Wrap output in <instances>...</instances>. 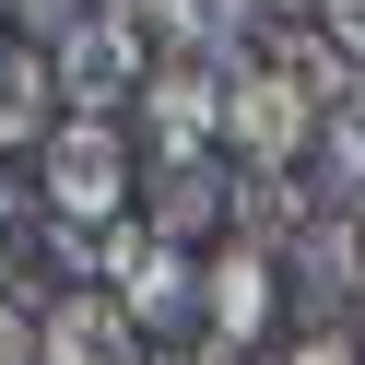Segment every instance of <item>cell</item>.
<instances>
[{
    "label": "cell",
    "mask_w": 365,
    "mask_h": 365,
    "mask_svg": "<svg viewBox=\"0 0 365 365\" xmlns=\"http://www.w3.org/2000/svg\"><path fill=\"white\" fill-rule=\"evenodd\" d=\"M307 12H318V36H330V48L365 59V0H307Z\"/></svg>",
    "instance_id": "cell-9"
},
{
    "label": "cell",
    "mask_w": 365,
    "mask_h": 365,
    "mask_svg": "<svg viewBox=\"0 0 365 365\" xmlns=\"http://www.w3.org/2000/svg\"><path fill=\"white\" fill-rule=\"evenodd\" d=\"M59 118H71V106H59L48 48H0V153H36Z\"/></svg>",
    "instance_id": "cell-6"
},
{
    "label": "cell",
    "mask_w": 365,
    "mask_h": 365,
    "mask_svg": "<svg viewBox=\"0 0 365 365\" xmlns=\"http://www.w3.org/2000/svg\"><path fill=\"white\" fill-rule=\"evenodd\" d=\"M354 330H365V294H354Z\"/></svg>",
    "instance_id": "cell-15"
},
{
    "label": "cell",
    "mask_w": 365,
    "mask_h": 365,
    "mask_svg": "<svg viewBox=\"0 0 365 365\" xmlns=\"http://www.w3.org/2000/svg\"><path fill=\"white\" fill-rule=\"evenodd\" d=\"M271 365H365V330H294Z\"/></svg>",
    "instance_id": "cell-8"
},
{
    "label": "cell",
    "mask_w": 365,
    "mask_h": 365,
    "mask_svg": "<svg viewBox=\"0 0 365 365\" xmlns=\"http://www.w3.org/2000/svg\"><path fill=\"white\" fill-rule=\"evenodd\" d=\"M24 224H36V189H24V165L0 153V236H24Z\"/></svg>",
    "instance_id": "cell-10"
},
{
    "label": "cell",
    "mask_w": 365,
    "mask_h": 365,
    "mask_svg": "<svg viewBox=\"0 0 365 365\" xmlns=\"http://www.w3.org/2000/svg\"><path fill=\"white\" fill-rule=\"evenodd\" d=\"M48 365H153V330L106 283H71V294H48Z\"/></svg>",
    "instance_id": "cell-5"
},
{
    "label": "cell",
    "mask_w": 365,
    "mask_h": 365,
    "mask_svg": "<svg viewBox=\"0 0 365 365\" xmlns=\"http://www.w3.org/2000/svg\"><path fill=\"white\" fill-rule=\"evenodd\" d=\"M271 318H283V247H200V341H247V354H271Z\"/></svg>",
    "instance_id": "cell-3"
},
{
    "label": "cell",
    "mask_w": 365,
    "mask_h": 365,
    "mask_svg": "<svg viewBox=\"0 0 365 365\" xmlns=\"http://www.w3.org/2000/svg\"><path fill=\"white\" fill-rule=\"evenodd\" d=\"M36 212L59 224H130L142 212V130L130 118H59L36 142Z\"/></svg>",
    "instance_id": "cell-1"
},
{
    "label": "cell",
    "mask_w": 365,
    "mask_h": 365,
    "mask_svg": "<svg viewBox=\"0 0 365 365\" xmlns=\"http://www.w3.org/2000/svg\"><path fill=\"white\" fill-rule=\"evenodd\" d=\"M12 12H24V24H36V36H71V24H83V12H95V0H12Z\"/></svg>",
    "instance_id": "cell-11"
},
{
    "label": "cell",
    "mask_w": 365,
    "mask_h": 365,
    "mask_svg": "<svg viewBox=\"0 0 365 365\" xmlns=\"http://www.w3.org/2000/svg\"><path fill=\"white\" fill-rule=\"evenodd\" d=\"M24 236H36V224H24ZM24 236H0V307L24 294Z\"/></svg>",
    "instance_id": "cell-13"
},
{
    "label": "cell",
    "mask_w": 365,
    "mask_h": 365,
    "mask_svg": "<svg viewBox=\"0 0 365 365\" xmlns=\"http://www.w3.org/2000/svg\"><path fill=\"white\" fill-rule=\"evenodd\" d=\"M12 24H24V12H12V0H0V48H24V36H12Z\"/></svg>",
    "instance_id": "cell-14"
},
{
    "label": "cell",
    "mask_w": 365,
    "mask_h": 365,
    "mask_svg": "<svg viewBox=\"0 0 365 365\" xmlns=\"http://www.w3.org/2000/svg\"><path fill=\"white\" fill-rule=\"evenodd\" d=\"M142 224L177 247H224L236 236V165L224 153H165V165H142Z\"/></svg>",
    "instance_id": "cell-4"
},
{
    "label": "cell",
    "mask_w": 365,
    "mask_h": 365,
    "mask_svg": "<svg viewBox=\"0 0 365 365\" xmlns=\"http://www.w3.org/2000/svg\"><path fill=\"white\" fill-rule=\"evenodd\" d=\"M153 36L130 24V12H83L71 36H48V71H59V106H71V118H130V106H142V83H153Z\"/></svg>",
    "instance_id": "cell-2"
},
{
    "label": "cell",
    "mask_w": 365,
    "mask_h": 365,
    "mask_svg": "<svg viewBox=\"0 0 365 365\" xmlns=\"http://www.w3.org/2000/svg\"><path fill=\"white\" fill-rule=\"evenodd\" d=\"M259 12H307V0H212V36H236V24H259Z\"/></svg>",
    "instance_id": "cell-12"
},
{
    "label": "cell",
    "mask_w": 365,
    "mask_h": 365,
    "mask_svg": "<svg viewBox=\"0 0 365 365\" xmlns=\"http://www.w3.org/2000/svg\"><path fill=\"white\" fill-rule=\"evenodd\" d=\"M0 365H48V294H12L0 307Z\"/></svg>",
    "instance_id": "cell-7"
}]
</instances>
